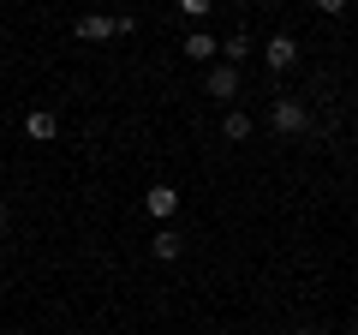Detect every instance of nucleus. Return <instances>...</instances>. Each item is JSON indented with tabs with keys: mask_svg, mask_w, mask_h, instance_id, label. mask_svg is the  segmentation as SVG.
<instances>
[{
	"mask_svg": "<svg viewBox=\"0 0 358 335\" xmlns=\"http://www.w3.org/2000/svg\"><path fill=\"white\" fill-rule=\"evenodd\" d=\"M268 126L281 132V138H299V132L310 126V108L299 102V96H275V108H268Z\"/></svg>",
	"mask_w": 358,
	"mask_h": 335,
	"instance_id": "f257e3e1",
	"label": "nucleus"
},
{
	"mask_svg": "<svg viewBox=\"0 0 358 335\" xmlns=\"http://www.w3.org/2000/svg\"><path fill=\"white\" fill-rule=\"evenodd\" d=\"M203 90L221 96V102H233V96H239V66H233V60H215V66L203 72Z\"/></svg>",
	"mask_w": 358,
	"mask_h": 335,
	"instance_id": "f03ea898",
	"label": "nucleus"
},
{
	"mask_svg": "<svg viewBox=\"0 0 358 335\" xmlns=\"http://www.w3.org/2000/svg\"><path fill=\"white\" fill-rule=\"evenodd\" d=\"M263 60H268V72H293V66H299V42L293 36H268L263 42Z\"/></svg>",
	"mask_w": 358,
	"mask_h": 335,
	"instance_id": "7ed1b4c3",
	"label": "nucleus"
},
{
	"mask_svg": "<svg viewBox=\"0 0 358 335\" xmlns=\"http://www.w3.org/2000/svg\"><path fill=\"white\" fill-rule=\"evenodd\" d=\"M24 138H30V144H54V138H60V114L30 108V114H24Z\"/></svg>",
	"mask_w": 358,
	"mask_h": 335,
	"instance_id": "20e7f679",
	"label": "nucleus"
},
{
	"mask_svg": "<svg viewBox=\"0 0 358 335\" xmlns=\"http://www.w3.org/2000/svg\"><path fill=\"white\" fill-rule=\"evenodd\" d=\"M143 210H150L155 221H173V216H179V192H173L167 180H162V186H150V192H143Z\"/></svg>",
	"mask_w": 358,
	"mask_h": 335,
	"instance_id": "39448f33",
	"label": "nucleus"
},
{
	"mask_svg": "<svg viewBox=\"0 0 358 335\" xmlns=\"http://www.w3.org/2000/svg\"><path fill=\"white\" fill-rule=\"evenodd\" d=\"M179 54H185V60H197V66H215V54H221V42L209 36V30H192V36L179 42Z\"/></svg>",
	"mask_w": 358,
	"mask_h": 335,
	"instance_id": "423d86ee",
	"label": "nucleus"
},
{
	"mask_svg": "<svg viewBox=\"0 0 358 335\" xmlns=\"http://www.w3.org/2000/svg\"><path fill=\"white\" fill-rule=\"evenodd\" d=\"M78 42H114V18L108 13H84L78 18Z\"/></svg>",
	"mask_w": 358,
	"mask_h": 335,
	"instance_id": "0eeeda50",
	"label": "nucleus"
},
{
	"mask_svg": "<svg viewBox=\"0 0 358 335\" xmlns=\"http://www.w3.org/2000/svg\"><path fill=\"white\" fill-rule=\"evenodd\" d=\"M221 138H227V144H245V138H251V114L227 108V114H221Z\"/></svg>",
	"mask_w": 358,
	"mask_h": 335,
	"instance_id": "6e6552de",
	"label": "nucleus"
},
{
	"mask_svg": "<svg viewBox=\"0 0 358 335\" xmlns=\"http://www.w3.org/2000/svg\"><path fill=\"white\" fill-rule=\"evenodd\" d=\"M179 245H185V240H179L173 228H162V233H155V240H150V252H155V258H162V264H173V258H179Z\"/></svg>",
	"mask_w": 358,
	"mask_h": 335,
	"instance_id": "1a4fd4ad",
	"label": "nucleus"
},
{
	"mask_svg": "<svg viewBox=\"0 0 358 335\" xmlns=\"http://www.w3.org/2000/svg\"><path fill=\"white\" fill-rule=\"evenodd\" d=\"M245 54H251V36H245V30H233V36L221 42V60H233V66H239Z\"/></svg>",
	"mask_w": 358,
	"mask_h": 335,
	"instance_id": "9d476101",
	"label": "nucleus"
},
{
	"mask_svg": "<svg viewBox=\"0 0 358 335\" xmlns=\"http://www.w3.org/2000/svg\"><path fill=\"white\" fill-rule=\"evenodd\" d=\"M209 6H215V0H179V13H185V18H209Z\"/></svg>",
	"mask_w": 358,
	"mask_h": 335,
	"instance_id": "9b49d317",
	"label": "nucleus"
},
{
	"mask_svg": "<svg viewBox=\"0 0 358 335\" xmlns=\"http://www.w3.org/2000/svg\"><path fill=\"white\" fill-rule=\"evenodd\" d=\"M317 13H329V18H341V13H346V0H317Z\"/></svg>",
	"mask_w": 358,
	"mask_h": 335,
	"instance_id": "f8f14e48",
	"label": "nucleus"
},
{
	"mask_svg": "<svg viewBox=\"0 0 358 335\" xmlns=\"http://www.w3.org/2000/svg\"><path fill=\"white\" fill-rule=\"evenodd\" d=\"M287 335H317V329H287Z\"/></svg>",
	"mask_w": 358,
	"mask_h": 335,
	"instance_id": "ddd939ff",
	"label": "nucleus"
},
{
	"mask_svg": "<svg viewBox=\"0 0 358 335\" xmlns=\"http://www.w3.org/2000/svg\"><path fill=\"white\" fill-rule=\"evenodd\" d=\"M0 233H6V210H0Z\"/></svg>",
	"mask_w": 358,
	"mask_h": 335,
	"instance_id": "4468645a",
	"label": "nucleus"
},
{
	"mask_svg": "<svg viewBox=\"0 0 358 335\" xmlns=\"http://www.w3.org/2000/svg\"><path fill=\"white\" fill-rule=\"evenodd\" d=\"M352 138H358V126H352Z\"/></svg>",
	"mask_w": 358,
	"mask_h": 335,
	"instance_id": "2eb2a0df",
	"label": "nucleus"
},
{
	"mask_svg": "<svg viewBox=\"0 0 358 335\" xmlns=\"http://www.w3.org/2000/svg\"><path fill=\"white\" fill-rule=\"evenodd\" d=\"M0 335H6V329H0Z\"/></svg>",
	"mask_w": 358,
	"mask_h": 335,
	"instance_id": "dca6fc26",
	"label": "nucleus"
}]
</instances>
